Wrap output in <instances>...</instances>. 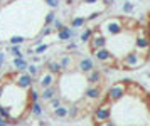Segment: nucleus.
<instances>
[{
  "mask_svg": "<svg viewBox=\"0 0 150 126\" xmlns=\"http://www.w3.org/2000/svg\"><path fill=\"white\" fill-rule=\"evenodd\" d=\"M44 4L49 5L51 8H57V7L61 5V0H44Z\"/></svg>",
  "mask_w": 150,
  "mask_h": 126,
  "instance_id": "c85d7f7f",
  "label": "nucleus"
},
{
  "mask_svg": "<svg viewBox=\"0 0 150 126\" xmlns=\"http://www.w3.org/2000/svg\"><path fill=\"white\" fill-rule=\"evenodd\" d=\"M52 32H54V29H52V27H49V25H46V29H42L41 35H42V37H47V35H51Z\"/></svg>",
  "mask_w": 150,
  "mask_h": 126,
  "instance_id": "72a5a7b5",
  "label": "nucleus"
},
{
  "mask_svg": "<svg viewBox=\"0 0 150 126\" xmlns=\"http://www.w3.org/2000/svg\"><path fill=\"white\" fill-rule=\"evenodd\" d=\"M44 126H47V125H44Z\"/></svg>",
  "mask_w": 150,
  "mask_h": 126,
  "instance_id": "37998d69",
  "label": "nucleus"
},
{
  "mask_svg": "<svg viewBox=\"0 0 150 126\" xmlns=\"http://www.w3.org/2000/svg\"><path fill=\"white\" fill-rule=\"evenodd\" d=\"M84 24H86V19H84V17H74V19L71 20V27H73V29L83 27Z\"/></svg>",
  "mask_w": 150,
  "mask_h": 126,
  "instance_id": "5701e85b",
  "label": "nucleus"
},
{
  "mask_svg": "<svg viewBox=\"0 0 150 126\" xmlns=\"http://www.w3.org/2000/svg\"><path fill=\"white\" fill-rule=\"evenodd\" d=\"M54 19H56V13H54V12H47L46 19H44V25H51Z\"/></svg>",
  "mask_w": 150,
  "mask_h": 126,
  "instance_id": "bb28decb",
  "label": "nucleus"
},
{
  "mask_svg": "<svg viewBox=\"0 0 150 126\" xmlns=\"http://www.w3.org/2000/svg\"><path fill=\"white\" fill-rule=\"evenodd\" d=\"M30 114H32L34 118H41L42 116V106H41L39 101H37V103H30Z\"/></svg>",
  "mask_w": 150,
  "mask_h": 126,
  "instance_id": "a211bd4d",
  "label": "nucleus"
},
{
  "mask_svg": "<svg viewBox=\"0 0 150 126\" xmlns=\"http://www.w3.org/2000/svg\"><path fill=\"white\" fill-rule=\"evenodd\" d=\"M149 47H150V37L149 32L145 29H140L138 34H137V39H135V49L137 52H149Z\"/></svg>",
  "mask_w": 150,
  "mask_h": 126,
  "instance_id": "423d86ee",
  "label": "nucleus"
},
{
  "mask_svg": "<svg viewBox=\"0 0 150 126\" xmlns=\"http://www.w3.org/2000/svg\"><path fill=\"white\" fill-rule=\"evenodd\" d=\"M52 114H54L56 118H59V120H64V118H68V106H59L52 109Z\"/></svg>",
  "mask_w": 150,
  "mask_h": 126,
  "instance_id": "f3484780",
  "label": "nucleus"
},
{
  "mask_svg": "<svg viewBox=\"0 0 150 126\" xmlns=\"http://www.w3.org/2000/svg\"><path fill=\"white\" fill-rule=\"evenodd\" d=\"M91 35H93V29H91V27H86L81 32V35H79V40H81V42H89Z\"/></svg>",
  "mask_w": 150,
  "mask_h": 126,
  "instance_id": "4be33fe9",
  "label": "nucleus"
},
{
  "mask_svg": "<svg viewBox=\"0 0 150 126\" xmlns=\"http://www.w3.org/2000/svg\"><path fill=\"white\" fill-rule=\"evenodd\" d=\"M96 126H116L115 123H113V121H103V123H100V125H96Z\"/></svg>",
  "mask_w": 150,
  "mask_h": 126,
  "instance_id": "c9c22d12",
  "label": "nucleus"
},
{
  "mask_svg": "<svg viewBox=\"0 0 150 126\" xmlns=\"http://www.w3.org/2000/svg\"><path fill=\"white\" fill-rule=\"evenodd\" d=\"M59 64H61L62 71H68V69H71V66H73V59H71V56H64V57L59 61Z\"/></svg>",
  "mask_w": 150,
  "mask_h": 126,
  "instance_id": "412c9836",
  "label": "nucleus"
},
{
  "mask_svg": "<svg viewBox=\"0 0 150 126\" xmlns=\"http://www.w3.org/2000/svg\"><path fill=\"white\" fill-rule=\"evenodd\" d=\"M145 62H147V56L142 52H137V51L128 52L122 61V64L125 66V69H137V67H142Z\"/></svg>",
  "mask_w": 150,
  "mask_h": 126,
  "instance_id": "f03ea898",
  "label": "nucleus"
},
{
  "mask_svg": "<svg viewBox=\"0 0 150 126\" xmlns=\"http://www.w3.org/2000/svg\"><path fill=\"white\" fill-rule=\"evenodd\" d=\"M127 93H128V82H125V81L113 82L110 86L108 93H106V103H116V101L122 99Z\"/></svg>",
  "mask_w": 150,
  "mask_h": 126,
  "instance_id": "f257e3e1",
  "label": "nucleus"
},
{
  "mask_svg": "<svg viewBox=\"0 0 150 126\" xmlns=\"http://www.w3.org/2000/svg\"><path fill=\"white\" fill-rule=\"evenodd\" d=\"M49 103H51V108H52V109H56V108H59V106L62 104L61 98H57V96H54V98H52V99L49 101Z\"/></svg>",
  "mask_w": 150,
  "mask_h": 126,
  "instance_id": "cd10ccee",
  "label": "nucleus"
},
{
  "mask_svg": "<svg viewBox=\"0 0 150 126\" xmlns=\"http://www.w3.org/2000/svg\"><path fill=\"white\" fill-rule=\"evenodd\" d=\"M78 116V106L68 108V118H76Z\"/></svg>",
  "mask_w": 150,
  "mask_h": 126,
  "instance_id": "2f4dec72",
  "label": "nucleus"
},
{
  "mask_svg": "<svg viewBox=\"0 0 150 126\" xmlns=\"http://www.w3.org/2000/svg\"><path fill=\"white\" fill-rule=\"evenodd\" d=\"M89 47H91V51L106 47V37H105V34L100 29H93V35L89 39Z\"/></svg>",
  "mask_w": 150,
  "mask_h": 126,
  "instance_id": "0eeeda50",
  "label": "nucleus"
},
{
  "mask_svg": "<svg viewBox=\"0 0 150 126\" xmlns=\"http://www.w3.org/2000/svg\"><path fill=\"white\" fill-rule=\"evenodd\" d=\"M76 42H69L68 46H66V49H68V51H76Z\"/></svg>",
  "mask_w": 150,
  "mask_h": 126,
  "instance_id": "e433bc0d",
  "label": "nucleus"
},
{
  "mask_svg": "<svg viewBox=\"0 0 150 126\" xmlns=\"http://www.w3.org/2000/svg\"><path fill=\"white\" fill-rule=\"evenodd\" d=\"M93 56H95V59L98 61V62H105V64H110V62H113V61H115L111 51H108L106 47H101V49L93 51Z\"/></svg>",
  "mask_w": 150,
  "mask_h": 126,
  "instance_id": "6e6552de",
  "label": "nucleus"
},
{
  "mask_svg": "<svg viewBox=\"0 0 150 126\" xmlns=\"http://www.w3.org/2000/svg\"><path fill=\"white\" fill-rule=\"evenodd\" d=\"M14 67L17 69V71H25L27 61L24 59V57H14Z\"/></svg>",
  "mask_w": 150,
  "mask_h": 126,
  "instance_id": "6ab92c4d",
  "label": "nucleus"
},
{
  "mask_svg": "<svg viewBox=\"0 0 150 126\" xmlns=\"http://www.w3.org/2000/svg\"><path fill=\"white\" fill-rule=\"evenodd\" d=\"M101 87L98 86V84H95V86H91V84H89L88 87H86V89H84V98H86V99L88 101H100L101 99Z\"/></svg>",
  "mask_w": 150,
  "mask_h": 126,
  "instance_id": "1a4fd4ad",
  "label": "nucleus"
},
{
  "mask_svg": "<svg viewBox=\"0 0 150 126\" xmlns=\"http://www.w3.org/2000/svg\"><path fill=\"white\" fill-rule=\"evenodd\" d=\"M98 17H100V12H91V15L86 17V22H88V20H95V19H98Z\"/></svg>",
  "mask_w": 150,
  "mask_h": 126,
  "instance_id": "f704fd0d",
  "label": "nucleus"
},
{
  "mask_svg": "<svg viewBox=\"0 0 150 126\" xmlns=\"http://www.w3.org/2000/svg\"><path fill=\"white\" fill-rule=\"evenodd\" d=\"M24 42H25V39H24L22 35H12V37H10V44H12V46H21Z\"/></svg>",
  "mask_w": 150,
  "mask_h": 126,
  "instance_id": "393cba45",
  "label": "nucleus"
},
{
  "mask_svg": "<svg viewBox=\"0 0 150 126\" xmlns=\"http://www.w3.org/2000/svg\"><path fill=\"white\" fill-rule=\"evenodd\" d=\"M54 96H57V87L54 86H49V87H44L42 89V93H39V99L42 101H51Z\"/></svg>",
  "mask_w": 150,
  "mask_h": 126,
  "instance_id": "4468645a",
  "label": "nucleus"
},
{
  "mask_svg": "<svg viewBox=\"0 0 150 126\" xmlns=\"http://www.w3.org/2000/svg\"><path fill=\"white\" fill-rule=\"evenodd\" d=\"M149 54H150V47H149Z\"/></svg>",
  "mask_w": 150,
  "mask_h": 126,
  "instance_id": "79ce46f5",
  "label": "nucleus"
},
{
  "mask_svg": "<svg viewBox=\"0 0 150 126\" xmlns=\"http://www.w3.org/2000/svg\"><path fill=\"white\" fill-rule=\"evenodd\" d=\"M0 116L7 121V123H12V111H10V108L5 106V104H2V103H0Z\"/></svg>",
  "mask_w": 150,
  "mask_h": 126,
  "instance_id": "dca6fc26",
  "label": "nucleus"
},
{
  "mask_svg": "<svg viewBox=\"0 0 150 126\" xmlns=\"http://www.w3.org/2000/svg\"><path fill=\"white\" fill-rule=\"evenodd\" d=\"M0 126H10V123H7V121H2V123H0Z\"/></svg>",
  "mask_w": 150,
  "mask_h": 126,
  "instance_id": "ea45409f",
  "label": "nucleus"
},
{
  "mask_svg": "<svg viewBox=\"0 0 150 126\" xmlns=\"http://www.w3.org/2000/svg\"><path fill=\"white\" fill-rule=\"evenodd\" d=\"M4 89H5V84L0 82V101H2V96H4Z\"/></svg>",
  "mask_w": 150,
  "mask_h": 126,
  "instance_id": "4c0bfd02",
  "label": "nucleus"
},
{
  "mask_svg": "<svg viewBox=\"0 0 150 126\" xmlns=\"http://www.w3.org/2000/svg\"><path fill=\"white\" fill-rule=\"evenodd\" d=\"M47 71L49 73H52V74H56V76H61L62 74V67H61V64H59L57 61H49L47 62Z\"/></svg>",
  "mask_w": 150,
  "mask_h": 126,
  "instance_id": "2eb2a0df",
  "label": "nucleus"
},
{
  "mask_svg": "<svg viewBox=\"0 0 150 126\" xmlns=\"http://www.w3.org/2000/svg\"><path fill=\"white\" fill-rule=\"evenodd\" d=\"M86 81H88V84H91V86H95V84H100L103 81V73L100 71V69H91L88 74H86Z\"/></svg>",
  "mask_w": 150,
  "mask_h": 126,
  "instance_id": "f8f14e48",
  "label": "nucleus"
},
{
  "mask_svg": "<svg viewBox=\"0 0 150 126\" xmlns=\"http://www.w3.org/2000/svg\"><path fill=\"white\" fill-rule=\"evenodd\" d=\"M147 32H149V37H150V22H149V29H147Z\"/></svg>",
  "mask_w": 150,
  "mask_h": 126,
  "instance_id": "a19ab883",
  "label": "nucleus"
},
{
  "mask_svg": "<svg viewBox=\"0 0 150 126\" xmlns=\"http://www.w3.org/2000/svg\"><path fill=\"white\" fill-rule=\"evenodd\" d=\"M25 73L27 74H30V76H32V77H37V74H39V67L35 66V64H30V66H27L25 67Z\"/></svg>",
  "mask_w": 150,
  "mask_h": 126,
  "instance_id": "b1692460",
  "label": "nucleus"
},
{
  "mask_svg": "<svg viewBox=\"0 0 150 126\" xmlns=\"http://www.w3.org/2000/svg\"><path fill=\"white\" fill-rule=\"evenodd\" d=\"M37 82H39L41 89H44V87H49V86H54V84H56V74L46 71L44 74H41V76H39Z\"/></svg>",
  "mask_w": 150,
  "mask_h": 126,
  "instance_id": "9d476101",
  "label": "nucleus"
},
{
  "mask_svg": "<svg viewBox=\"0 0 150 126\" xmlns=\"http://www.w3.org/2000/svg\"><path fill=\"white\" fill-rule=\"evenodd\" d=\"M27 98H29V103H37L39 101V91L35 89L34 86L30 87V89H27Z\"/></svg>",
  "mask_w": 150,
  "mask_h": 126,
  "instance_id": "aec40b11",
  "label": "nucleus"
},
{
  "mask_svg": "<svg viewBox=\"0 0 150 126\" xmlns=\"http://www.w3.org/2000/svg\"><path fill=\"white\" fill-rule=\"evenodd\" d=\"M76 29H71V27H62L61 30H57V39L62 40V42H66V40H71L73 37H76Z\"/></svg>",
  "mask_w": 150,
  "mask_h": 126,
  "instance_id": "ddd939ff",
  "label": "nucleus"
},
{
  "mask_svg": "<svg viewBox=\"0 0 150 126\" xmlns=\"http://www.w3.org/2000/svg\"><path fill=\"white\" fill-rule=\"evenodd\" d=\"M91 69H95V62L91 57H81L78 62V71L81 74H88Z\"/></svg>",
  "mask_w": 150,
  "mask_h": 126,
  "instance_id": "9b49d317",
  "label": "nucleus"
},
{
  "mask_svg": "<svg viewBox=\"0 0 150 126\" xmlns=\"http://www.w3.org/2000/svg\"><path fill=\"white\" fill-rule=\"evenodd\" d=\"M62 27H64V24H62L59 19H54V20H52V29H54L56 32H57V30H61Z\"/></svg>",
  "mask_w": 150,
  "mask_h": 126,
  "instance_id": "7c9ffc66",
  "label": "nucleus"
},
{
  "mask_svg": "<svg viewBox=\"0 0 150 126\" xmlns=\"http://www.w3.org/2000/svg\"><path fill=\"white\" fill-rule=\"evenodd\" d=\"M111 118V103H103L100 106L95 108V111H93V120H95L96 125H100L103 121H108Z\"/></svg>",
  "mask_w": 150,
  "mask_h": 126,
  "instance_id": "20e7f679",
  "label": "nucleus"
},
{
  "mask_svg": "<svg viewBox=\"0 0 150 126\" xmlns=\"http://www.w3.org/2000/svg\"><path fill=\"white\" fill-rule=\"evenodd\" d=\"M10 52H12L14 57H24V54H22V51H21V47H19V46H12Z\"/></svg>",
  "mask_w": 150,
  "mask_h": 126,
  "instance_id": "a878e982",
  "label": "nucleus"
},
{
  "mask_svg": "<svg viewBox=\"0 0 150 126\" xmlns=\"http://www.w3.org/2000/svg\"><path fill=\"white\" fill-rule=\"evenodd\" d=\"M12 82H14L19 89L27 91V89H30L32 84H34V77H32L30 74H27L25 71H19V74L14 76V81H12Z\"/></svg>",
  "mask_w": 150,
  "mask_h": 126,
  "instance_id": "39448f33",
  "label": "nucleus"
},
{
  "mask_svg": "<svg viewBox=\"0 0 150 126\" xmlns=\"http://www.w3.org/2000/svg\"><path fill=\"white\" fill-rule=\"evenodd\" d=\"M100 30L103 34H108V35H118V34H122L125 30V27H123V20L118 19V17H113V19H108L105 20L100 27Z\"/></svg>",
  "mask_w": 150,
  "mask_h": 126,
  "instance_id": "7ed1b4c3",
  "label": "nucleus"
},
{
  "mask_svg": "<svg viewBox=\"0 0 150 126\" xmlns=\"http://www.w3.org/2000/svg\"><path fill=\"white\" fill-rule=\"evenodd\" d=\"M132 10H133V4H132V2H125V4H123V12L130 13Z\"/></svg>",
  "mask_w": 150,
  "mask_h": 126,
  "instance_id": "473e14b6",
  "label": "nucleus"
},
{
  "mask_svg": "<svg viewBox=\"0 0 150 126\" xmlns=\"http://www.w3.org/2000/svg\"><path fill=\"white\" fill-rule=\"evenodd\" d=\"M86 5H93V4H96V2H100V0H83Z\"/></svg>",
  "mask_w": 150,
  "mask_h": 126,
  "instance_id": "58836bf2",
  "label": "nucleus"
},
{
  "mask_svg": "<svg viewBox=\"0 0 150 126\" xmlns=\"http://www.w3.org/2000/svg\"><path fill=\"white\" fill-rule=\"evenodd\" d=\"M47 49H49V46H47V44H39V46L35 47L34 51H32V52H35V54H42V52H46Z\"/></svg>",
  "mask_w": 150,
  "mask_h": 126,
  "instance_id": "c756f323",
  "label": "nucleus"
}]
</instances>
